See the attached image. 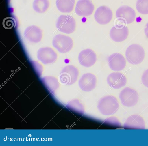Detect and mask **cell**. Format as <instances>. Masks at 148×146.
<instances>
[{
    "label": "cell",
    "mask_w": 148,
    "mask_h": 146,
    "mask_svg": "<svg viewBox=\"0 0 148 146\" xmlns=\"http://www.w3.org/2000/svg\"><path fill=\"white\" fill-rule=\"evenodd\" d=\"M119 105L116 98L112 96L105 97L99 101L98 108L103 115H110L115 113L118 110Z\"/></svg>",
    "instance_id": "1"
},
{
    "label": "cell",
    "mask_w": 148,
    "mask_h": 146,
    "mask_svg": "<svg viewBox=\"0 0 148 146\" xmlns=\"http://www.w3.org/2000/svg\"><path fill=\"white\" fill-rule=\"evenodd\" d=\"M145 52L143 48L137 44H133L127 48L125 52L127 60L130 63L137 65L143 60Z\"/></svg>",
    "instance_id": "2"
},
{
    "label": "cell",
    "mask_w": 148,
    "mask_h": 146,
    "mask_svg": "<svg viewBox=\"0 0 148 146\" xmlns=\"http://www.w3.org/2000/svg\"><path fill=\"white\" fill-rule=\"evenodd\" d=\"M76 27L74 18L69 15H60L56 23V27L60 31L69 34L73 32Z\"/></svg>",
    "instance_id": "3"
},
{
    "label": "cell",
    "mask_w": 148,
    "mask_h": 146,
    "mask_svg": "<svg viewBox=\"0 0 148 146\" xmlns=\"http://www.w3.org/2000/svg\"><path fill=\"white\" fill-rule=\"evenodd\" d=\"M79 75L78 69L73 65L64 67L60 74V79L63 84L71 85L77 81Z\"/></svg>",
    "instance_id": "4"
},
{
    "label": "cell",
    "mask_w": 148,
    "mask_h": 146,
    "mask_svg": "<svg viewBox=\"0 0 148 146\" xmlns=\"http://www.w3.org/2000/svg\"><path fill=\"white\" fill-rule=\"evenodd\" d=\"M119 97L122 104L127 107L134 106L139 99L136 91L129 87L125 88L121 91Z\"/></svg>",
    "instance_id": "5"
},
{
    "label": "cell",
    "mask_w": 148,
    "mask_h": 146,
    "mask_svg": "<svg viewBox=\"0 0 148 146\" xmlns=\"http://www.w3.org/2000/svg\"><path fill=\"white\" fill-rule=\"evenodd\" d=\"M53 45L60 52L65 53L71 49L73 46V41L68 36L58 34L54 37Z\"/></svg>",
    "instance_id": "6"
},
{
    "label": "cell",
    "mask_w": 148,
    "mask_h": 146,
    "mask_svg": "<svg viewBox=\"0 0 148 146\" xmlns=\"http://www.w3.org/2000/svg\"><path fill=\"white\" fill-rule=\"evenodd\" d=\"M118 24L114 26L111 29L110 35L113 40L116 42H121L127 38L129 30L124 23L117 20Z\"/></svg>",
    "instance_id": "7"
},
{
    "label": "cell",
    "mask_w": 148,
    "mask_h": 146,
    "mask_svg": "<svg viewBox=\"0 0 148 146\" xmlns=\"http://www.w3.org/2000/svg\"><path fill=\"white\" fill-rule=\"evenodd\" d=\"M116 16L117 20L125 24H129L133 22L136 17L134 10L131 7L126 5L122 6L117 10Z\"/></svg>",
    "instance_id": "8"
},
{
    "label": "cell",
    "mask_w": 148,
    "mask_h": 146,
    "mask_svg": "<svg viewBox=\"0 0 148 146\" xmlns=\"http://www.w3.org/2000/svg\"><path fill=\"white\" fill-rule=\"evenodd\" d=\"M113 14L111 10L108 7L102 6L98 8L94 14L96 21L99 24L105 25L111 20Z\"/></svg>",
    "instance_id": "9"
},
{
    "label": "cell",
    "mask_w": 148,
    "mask_h": 146,
    "mask_svg": "<svg viewBox=\"0 0 148 146\" xmlns=\"http://www.w3.org/2000/svg\"><path fill=\"white\" fill-rule=\"evenodd\" d=\"M78 60L80 64L84 67H89L92 66L96 62L97 56L92 49L88 48L82 51L79 53Z\"/></svg>",
    "instance_id": "10"
},
{
    "label": "cell",
    "mask_w": 148,
    "mask_h": 146,
    "mask_svg": "<svg viewBox=\"0 0 148 146\" xmlns=\"http://www.w3.org/2000/svg\"><path fill=\"white\" fill-rule=\"evenodd\" d=\"M109 66L114 71H119L123 70L126 65V61L124 56L119 53L111 54L108 58Z\"/></svg>",
    "instance_id": "11"
},
{
    "label": "cell",
    "mask_w": 148,
    "mask_h": 146,
    "mask_svg": "<svg viewBox=\"0 0 148 146\" xmlns=\"http://www.w3.org/2000/svg\"><path fill=\"white\" fill-rule=\"evenodd\" d=\"M97 82L95 76L91 73L83 74L79 81V85L80 89L85 91H89L95 88Z\"/></svg>",
    "instance_id": "12"
},
{
    "label": "cell",
    "mask_w": 148,
    "mask_h": 146,
    "mask_svg": "<svg viewBox=\"0 0 148 146\" xmlns=\"http://www.w3.org/2000/svg\"><path fill=\"white\" fill-rule=\"evenodd\" d=\"M94 9V6L90 0H79L77 2L75 12L80 16H87L91 15Z\"/></svg>",
    "instance_id": "13"
},
{
    "label": "cell",
    "mask_w": 148,
    "mask_h": 146,
    "mask_svg": "<svg viewBox=\"0 0 148 146\" xmlns=\"http://www.w3.org/2000/svg\"><path fill=\"white\" fill-rule=\"evenodd\" d=\"M107 81L111 87L118 89L125 85L127 79L125 76L121 73L113 72L108 76Z\"/></svg>",
    "instance_id": "14"
},
{
    "label": "cell",
    "mask_w": 148,
    "mask_h": 146,
    "mask_svg": "<svg viewBox=\"0 0 148 146\" xmlns=\"http://www.w3.org/2000/svg\"><path fill=\"white\" fill-rule=\"evenodd\" d=\"M123 127L126 129H145V123L140 116L138 115H133L127 118Z\"/></svg>",
    "instance_id": "15"
},
{
    "label": "cell",
    "mask_w": 148,
    "mask_h": 146,
    "mask_svg": "<svg viewBox=\"0 0 148 146\" xmlns=\"http://www.w3.org/2000/svg\"><path fill=\"white\" fill-rule=\"evenodd\" d=\"M56 53L50 48H41L38 52V58L44 64L51 63L57 59Z\"/></svg>",
    "instance_id": "16"
},
{
    "label": "cell",
    "mask_w": 148,
    "mask_h": 146,
    "mask_svg": "<svg viewBox=\"0 0 148 146\" xmlns=\"http://www.w3.org/2000/svg\"><path fill=\"white\" fill-rule=\"evenodd\" d=\"M24 35L28 41L34 43L40 41L42 36V31L38 27L32 25L28 27L25 30Z\"/></svg>",
    "instance_id": "17"
},
{
    "label": "cell",
    "mask_w": 148,
    "mask_h": 146,
    "mask_svg": "<svg viewBox=\"0 0 148 146\" xmlns=\"http://www.w3.org/2000/svg\"><path fill=\"white\" fill-rule=\"evenodd\" d=\"M75 0H56V4L58 10L63 13H70L73 10Z\"/></svg>",
    "instance_id": "18"
},
{
    "label": "cell",
    "mask_w": 148,
    "mask_h": 146,
    "mask_svg": "<svg viewBox=\"0 0 148 146\" xmlns=\"http://www.w3.org/2000/svg\"><path fill=\"white\" fill-rule=\"evenodd\" d=\"M49 5L48 0H34L33 3V8L34 11L39 13L45 12Z\"/></svg>",
    "instance_id": "19"
},
{
    "label": "cell",
    "mask_w": 148,
    "mask_h": 146,
    "mask_svg": "<svg viewBox=\"0 0 148 146\" xmlns=\"http://www.w3.org/2000/svg\"><path fill=\"white\" fill-rule=\"evenodd\" d=\"M136 7L140 13L143 14H148V0H138Z\"/></svg>",
    "instance_id": "20"
},
{
    "label": "cell",
    "mask_w": 148,
    "mask_h": 146,
    "mask_svg": "<svg viewBox=\"0 0 148 146\" xmlns=\"http://www.w3.org/2000/svg\"><path fill=\"white\" fill-rule=\"evenodd\" d=\"M16 21L15 19L12 17H8L4 19L3 21V25L5 29H10L14 28L16 25Z\"/></svg>",
    "instance_id": "21"
},
{
    "label": "cell",
    "mask_w": 148,
    "mask_h": 146,
    "mask_svg": "<svg viewBox=\"0 0 148 146\" xmlns=\"http://www.w3.org/2000/svg\"><path fill=\"white\" fill-rule=\"evenodd\" d=\"M141 80L143 84L148 88V69L145 70L143 73Z\"/></svg>",
    "instance_id": "22"
},
{
    "label": "cell",
    "mask_w": 148,
    "mask_h": 146,
    "mask_svg": "<svg viewBox=\"0 0 148 146\" xmlns=\"http://www.w3.org/2000/svg\"><path fill=\"white\" fill-rule=\"evenodd\" d=\"M144 32L146 37L148 38V23L146 25V27L145 29Z\"/></svg>",
    "instance_id": "23"
}]
</instances>
